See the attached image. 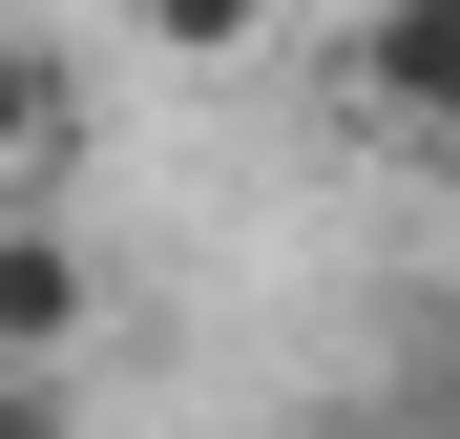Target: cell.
Here are the masks:
<instances>
[{"label":"cell","mask_w":460,"mask_h":439,"mask_svg":"<svg viewBox=\"0 0 460 439\" xmlns=\"http://www.w3.org/2000/svg\"><path fill=\"white\" fill-rule=\"evenodd\" d=\"M314 439H460V293H419V314H356V356H335Z\"/></svg>","instance_id":"7a4b0ae2"},{"label":"cell","mask_w":460,"mask_h":439,"mask_svg":"<svg viewBox=\"0 0 460 439\" xmlns=\"http://www.w3.org/2000/svg\"><path fill=\"white\" fill-rule=\"evenodd\" d=\"M84 335H105V251L63 209H0V377H84Z\"/></svg>","instance_id":"3957f363"},{"label":"cell","mask_w":460,"mask_h":439,"mask_svg":"<svg viewBox=\"0 0 460 439\" xmlns=\"http://www.w3.org/2000/svg\"><path fill=\"white\" fill-rule=\"evenodd\" d=\"M126 42L209 84V63H272V42H293V0H126Z\"/></svg>","instance_id":"5b68a950"},{"label":"cell","mask_w":460,"mask_h":439,"mask_svg":"<svg viewBox=\"0 0 460 439\" xmlns=\"http://www.w3.org/2000/svg\"><path fill=\"white\" fill-rule=\"evenodd\" d=\"M63 168H84V63L0 0V209H63Z\"/></svg>","instance_id":"277c9868"},{"label":"cell","mask_w":460,"mask_h":439,"mask_svg":"<svg viewBox=\"0 0 460 439\" xmlns=\"http://www.w3.org/2000/svg\"><path fill=\"white\" fill-rule=\"evenodd\" d=\"M0 439H84V377H0Z\"/></svg>","instance_id":"8992f818"},{"label":"cell","mask_w":460,"mask_h":439,"mask_svg":"<svg viewBox=\"0 0 460 439\" xmlns=\"http://www.w3.org/2000/svg\"><path fill=\"white\" fill-rule=\"evenodd\" d=\"M314 84H335V126H356V146H419V168H460V0H356Z\"/></svg>","instance_id":"6da1fadb"}]
</instances>
